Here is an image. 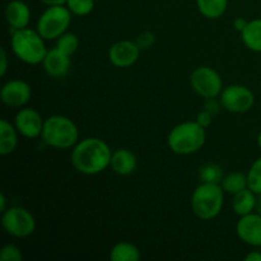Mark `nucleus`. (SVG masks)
Wrapping results in <instances>:
<instances>
[{"mask_svg":"<svg viewBox=\"0 0 261 261\" xmlns=\"http://www.w3.org/2000/svg\"><path fill=\"white\" fill-rule=\"evenodd\" d=\"M23 254L14 244H7L0 250V261H22Z\"/></svg>","mask_w":261,"mask_h":261,"instance_id":"27","label":"nucleus"},{"mask_svg":"<svg viewBox=\"0 0 261 261\" xmlns=\"http://www.w3.org/2000/svg\"><path fill=\"white\" fill-rule=\"evenodd\" d=\"M65 5L73 15L86 17L93 10L94 0H66Z\"/></svg>","mask_w":261,"mask_h":261,"instance_id":"26","label":"nucleus"},{"mask_svg":"<svg viewBox=\"0 0 261 261\" xmlns=\"http://www.w3.org/2000/svg\"><path fill=\"white\" fill-rule=\"evenodd\" d=\"M221 186L224 190V193L234 195V194L240 193V191L244 190V189L249 188L247 173L239 172V171L227 173V175H224V177L222 178Z\"/></svg>","mask_w":261,"mask_h":261,"instance_id":"22","label":"nucleus"},{"mask_svg":"<svg viewBox=\"0 0 261 261\" xmlns=\"http://www.w3.org/2000/svg\"><path fill=\"white\" fill-rule=\"evenodd\" d=\"M222 107L232 114H245L255 105V94L249 87L242 84H231L224 87L219 96Z\"/></svg>","mask_w":261,"mask_h":261,"instance_id":"9","label":"nucleus"},{"mask_svg":"<svg viewBox=\"0 0 261 261\" xmlns=\"http://www.w3.org/2000/svg\"><path fill=\"white\" fill-rule=\"evenodd\" d=\"M7 196H5V194H0V213H3V212L7 211Z\"/></svg>","mask_w":261,"mask_h":261,"instance_id":"35","label":"nucleus"},{"mask_svg":"<svg viewBox=\"0 0 261 261\" xmlns=\"http://www.w3.org/2000/svg\"><path fill=\"white\" fill-rule=\"evenodd\" d=\"M224 204V190L221 184L201 182L194 190L190 199L193 213L201 221H212L222 212Z\"/></svg>","mask_w":261,"mask_h":261,"instance_id":"5","label":"nucleus"},{"mask_svg":"<svg viewBox=\"0 0 261 261\" xmlns=\"http://www.w3.org/2000/svg\"><path fill=\"white\" fill-rule=\"evenodd\" d=\"M13 124L17 127L18 133L27 139H36L42 134L45 120L41 114L31 107H22L17 112Z\"/></svg>","mask_w":261,"mask_h":261,"instance_id":"11","label":"nucleus"},{"mask_svg":"<svg viewBox=\"0 0 261 261\" xmlns=\"http://www.w3.org/2000/svg\"><path fill=\"white\" fill-rule=\"evenodd\" d=\"M256 204L257 195L249 188L234 194L233 199H232V209L239 217L256 212Z\"/></svg>","mask_w":261,"mask_h":261,"instance_id":"18","label":"nucleus"},{"mask_svg":"<svg viewBox=\"0 0 261 261\" xmlns=\"http://www.w3.org/2000/svg\"><path fill=\"white\" fill-rule=\"evenodd\" d=\"M236 233L244 244L261 247V214L252 212L240 217L236 223Z\"/></svg>","mask_w":261,"mask_h":261,"instance_id":"13","label":"nucleus"},{"mask_svg":"<svg viewBox=\"0 0 261 261\" xmlns=\"http://www.w3.org/2000/svg\"><path fill=\"white\" fill-rule=\"evenodd\" d=\"M17 127L8 120L2 119L0 121V154L9 155L15 150L18 145Z\"/></svg>","mask_w":261,"mask_h":261,"instance_id":"17","label":"nucleus"},{"mask_svg":"<svg viewBox=\"0 0 261 261\" xmlns=\"http://www.w3.org/2000/svg\"><path fill=\"white\" fill-rule=\"evenodd\" d=\"M205 127L196 121H184L171 129L167 144L175 154L190 155L199 152L205 144Z\"/></svg>","mask_w":261,"mask_h":261,"instance_id":"3","label":"nucleus"},{"mask_svg":"<svg viewBox=\"0 0 261 261\" xmlns=\"http://www.w3.org/2000/svg\"><path fill=\"white\" fill-rule=\"evenodd\" d=\"M196 5L203 17L218 19L227 12L228 0H196Z\"/></svg>","mask_w":261,"mask_h":261,"instance_id":"21","label":"nucleus"},{"mask_svg":"<svg viewBox=\"0 0 261 261\" xmlns=\"http://www.w3.org/2000/svg\"><path fill=\"white\" fill-rule=\"evenodd\" d=\"M40 2L50 7V5H65L66 0H40Z\"/></svg>","mask_w":261,"mask_h":261,"instance_id":"34","label":"nucleus"},{"mask_svg":"<svg viewBox=\"0 0 261 261\" xmlns=\"http://www.w3.org/2000/svg\"><path fill=\"white\" fill-rule=\"evenodd\" d=\"M201 182H212V184H221L222 178L224 177L223 171L216 163H208L203 166L199 172Z\"/></svg>","mask_w":261,"mask_h":261,"instance_id":"24","label":"nucleus"},{"mask_svg":"<svg viewBox=\"0 0 261 261\" xmlns=\"http://www.w3.org/2000/svg\"><path fill=\"white\" fill-rule=\"evenodd\" d=\"M109 257L111 261H139L140 251L132 242L121 241L112 246Z\"/></svg>","mask_w":261,"mask_h":261,"instance_id":"20","label":"nucleus"},{"mask_svg":"<svg viewBox=\"0 0 261 261\" xmlns=\"http://www.w3.org/2000/svg\"><path fill=\"white\" fill-rule=\"evenodd\" d=\"M112 150L101 138L89 137L79 140L71 148V165L79 173L94 176L110 167Z\"/></svg>","mask_w":261,"mask_h":261,"instance_id":"1","label":"nucleus"},{"mask_svg":"<svg viewBox=\"0 0 261 261\" xmlns=\"http://www.w3.org/2000/svg\"><path fill=\"white\" fill-rule=\"evenodd\" d=\"M142 48L135 41L121 40L109 48V60L116 68H130L138 61Z\"/></svg>","mask_w":261,"mask_h":261,"instance_id":"12","label":"nucleus"},{"mask_svg":"<svg viewBox=\"0 0 261 261\" xmlns=\"http://www.w3.org/2000/svg\"><path fill=\"white\" fill-rule=\"evenodd\" d=\"M56 47L59 50H61L63 53L68 54L69 56H71L73 54L76 53L79 47V38L75 33H71L66 31L64 35H61L60 37L56 40Z\"/></svg>","mask_w":261,"mask_h":261,"instance_id":"23","label":"nucleus"},{"mask_svg":"<svg viewBox=\"0 0 261 261\" xmlns=\"http://www.w3.org/2000/svg\"><path fill=\"white\" fill-rule=\"evenodd\" d=\"M31 9L22 0H12L8 3L5 7V20L12 28L14 30H22V28L28 27L31 22Z\"/></svg>","mask_w":261,"mask_h":261,"instance_id":"15","label":"nucleus"},{"mask_svg":"<svg viewBox=\"0 0 261 261\" xmlns=\"http://www.w3.org/2000/svg\"><path fill=\"white\" fill-rule=\"evenodd\" d=\"M8 70V55L4 47H0V75L4 76Z\"/></svg>","mask_w":261,"mask_h":261,"instance_id":"31","label":"nucleus"},{"mask_svg":"<svg viewBox=\"0 0 261 261\" xmlns=\"http://www.w3.org/2000/svg\"><path fill=\"white\" fill-rule=\"evenodd\" d=\"M246 24H247V20L245 19V18H242V17L236 18V19L233 20V28L237 31V32H240V33H241L242 31L245 30Z\"/></svg>","mask_w":261,"mask_h":261,"instance_id":"32","label":"nucleus"},{"mask_svg":"<svg viewBox=\"0 0 261 261\" xmlns=\"http://www.w3.org/2000/svg\"><path fill=\"white\" fill-rule=\"evenodd\" d=\"M190 87L203 98H217L223 91V81L211 66H198L190 75Z\"/></svg>","mask_w":261,"mask_h":261,"instance_id":"8","label":"nucleus"},{"mask_svg":"<svg viewBox=\"0 0 261 261\" xmlns=\"http://www.w3.org/2000/svg\"><path fill=\"white\" fill-rule=\"evenodd\" d=\"M256 212L261 214V195H257V204H256Z\"/></svg>","mask_w":261,"mask_h":261,"instance_id":"36","label":"nucleus"},{"mask_svg":"<svg viewBox=\"0 0 261 261\" xmlns=\"http://www.w3.org/2000/svg\"><path fill=\"white\" fill-rule=\"evenodd\" d=\"M196 122H198L199 125H201L203 127H208L211 126L212 121H213V115L211 114V112H208L206 110H203L201 112H199L198 116H196Z\"/></svg>","mask_w":261,"mask_h":261,"instance_id":"29","label":"nucleus"},{"mask_svg":"<svg viewBox=\"0 0 261 261\" xmlns=\"http://www.w3.org/2000/svg\"><path fill=\"white\" fill-rule=\"evenodd\" d=\"M221 109H223V107H222L221 101H217L216 98L206 99L205 106H204V110H206L208 112H211L213 116H216V115L218 114L219 110H221Z\"/></svg>","mask_w":261,"mask_h":261,"instance_id":"30","label":"nucleus"},{"mask_svg":"<svg viewBox=\"0 0 261 261\" xmlns=\"http://www.w3.org/2000/svg\"><path fill=\"white\" fill-rule=\"evenodd\" d=\"M247 182L256 195H261V157L255 160L251 167L247 171Z\"/></svg>","mask_w":261,"mask_h":261,"instance_id":"25","label":"nucleus"},{"mask_svg":"<svg viewBox=\"0 0 261 261\" xmlns=\"http://www.w3.org/2000/svg\"><path fill=\"white\" fill-rule=\"evenodd\" d=\"M2 226L8 234L15 239H25L36 231V219L23 206H9L2 213Z\"/></svg>","mask_w":261,"mask_h":261,"instance_id":"7","label":"nucleus"},{"mask_svg":"<svg viewBox=\"0 0 261 261\" xmlns=\"http://www.w3.org/2000/svg\"><path fill=\"white\" fill-rule=\"evenodd\" d=\"M45 41L37 30L25 27L22 30L12 31L10 48L22 63L28 65H38L42 64L48 51L46 48Z\"/></svg>","mask_w":261,"mask_h":261,"instance_id":"2","label":"nucleus"},{"mask_svg":"<svg viewBox=\"0 0 261 261\" xmlns=\"http://www.w3.org/2000/svg\"><path fill=\"white\" fill-rule=\"evenodd\" d=\"M71 15L66 5H50L38 17L36 30L46 41L58 40L68 31Z\"/></svg>","mask_w":261,"mask_h":261,"instance_id":"6","label":"nucleus"},{"mask_svg":"<svg viewBox=\"0 0 261 261\" xmlns=\"http://www.w3.org/2000/svg\"><path fill=\"white\" fill-rule=\"evenodd\" d=\"M70 56L59 50L56 46L47 51L42 61L43 70L46 71L48 76L55 79L64 78L65 75H68L69 71H70Z\"/></svg>","mask_w":261,"mask_h":261,"instance_id":"14","label":"nucleus"},{"mask_svg":"<svg viewBox=\"0 0 261 261\" xmlns=\"http://www.w3.org/2000/svg\"><path fill=\"white\" fill-rule=\"evenodd\" d=\"M244 45L254 53H261V18L249 20L241 32Z\"/></svg>","mask_w":261,"mask_h":261,"instance_id":"19","label":"nucleus"},{"mask_svg":"<svg viewBox=\"0 0 261 261\" xmlns=\"http://www.w3.org/2000/svg\"><path fill=\"white\" fill-rule=\"evenodd\" d=\"M32 88L22 79H12L4 83L0 91V98L5 106L10 109H22L30 102Z\"/></svg>","mask_w":261,"mask_h":261,"instance_id":"10","label":"nucleus"},{"mask_svg":"<svg viewBox=\"0 0 261 261\" xmlns=\"http://www.w3.org/2000/svg\"><path fill=\"white\" fill-rule=\"evenodd\" d=\"M110 167L116 175L130 176L138 167L137 155L127 148H119L112 152Z\"/></svg>","mask_w":261,"mask_h":261,"instance_id":"16","label":"nucleus"},{"mask_svg":"<svg viewBox=\"0 0 261 261\" xmlns=\"http://www.w3.org/2000/svg\"><path fill=\"white\" fill-rule=\"evenodd\" d=\"M256 142H257V147H259L260 149H261V130H260L259 135H257V139H256Z\"/></svg>","mask_w":261,"mask_h":261,"instance_id":"37","label":"nucleus"},{"mask_svg":"<svg viewBox=\"0 0 261 261\" xmlns=\"http://www.w3.org/2000/svg\"><path fill=\"white\" fill-rule=\"evenodd\" d=\"M135 42L138 43V46H139L142 50H147V48L152 47V46L154 45L155 36L154 33L150 32V31H144V32H142L139 36H138Z\"/></svg>","mask_w":261,"mask_h":261,"instance_id":"28","label":"nucleus"},{"mask_svg":"<svg viewBox=\"0 0 261 261\" xmlns=\"http://www.w3.org/2000/svg\"><path fill=\"white\" fill-rule=\"evenodd\" d=\"M41 139L55 149H70L79 142V130L68 116L53 115L45 119Z\"/></svg>","mask_w":261,"mask_h":261,"instance_id":"4","label":"nucleus"},{"mask_svg":"<svg viewBox=\"0 0 261 261\" xmlns=\"http://www.w3.org/2000/svg\"><path fill=\"white\" fill-rule=\"evenodd\" d=\"M246 261H261V251H251L245 256Z\"/></svg>","mask_w":261,"mask_h":261,"instance_id":"33","label":"nucleus"}]
</instances>
